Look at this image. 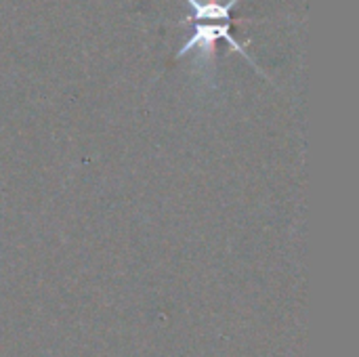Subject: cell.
Here are the masks:
<instances>
[{"label": "cell", "mask_w": 359, "mask_h": 357, "mask_svg": "<svg viewBox=\"0 0 359 357\" xmlns=\"http://www.w3.org/2000/svg\"><path fill=\"white\" fill-rule=\"evenodd\" d=\"M198 21H206V19H198ZM229 19L227 21H221V23H198L196 25V32L187 38V42L181 46V50L177 53L179 57H183L185 53H189V50H194V48H202L206 55H212V48H215V42L217 40H227L229 42V46L233 48V50H238L240 55H244L246 57V61H250V63H255L252 61V57L246 53V48L242 46V44H238L236 42V38L229 34Z\"/></svg>", "instance_id": "6da1fadb"}]
</instances>
